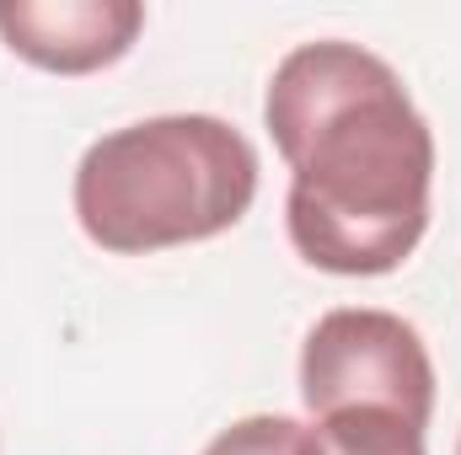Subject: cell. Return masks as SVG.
Masks as SVG:
<instances>
[{
  "label": "cell",
  "mask_w": 461,
  "mask_h": 455,
  "mask_svg": "<svg viewBox=\"0 0 461 455\" xmlns=\"http://www.w3.org/2000/svg\"><path fill=\"white\" fill-rule=\"evenodd\" d=\"M140 27V0H0L5 49L54 76H92L118 65Z\"/></svg>",
  "instance_id": "4"
},
{
  "label": "cell",
  "mask_w": 461,
  "mask_h": 455,
  "mask_svg": "<svg viewBox=\"0 0 461 455\" xmlns=\"http://www.w3.org/2000/svg\"><path fill=\"white\" fill-rule=\"evenodd\" d=\"M306 455H424V429L386 407H344L306 424Z\"/></svg>",
  "instance_id": "5"
},
{
  "label": "cell",
  "mask_w": 461,
  "mask_h": 455,
  "mask_svg": "<svg viewBox=\"0 0 461 455\" xmlns=\"http://www.w3.org/2000/svg\"><path fill=\"white\" fill-rule=\"evenodd\" d=\"M456 455H461V445H456Z\"/></svg>",
  "instance_id": "7"
},
{
  "label": "cell",
  "mask_w": 461,
  "mask_h": 455,
  "mask_svg": "<svg viewBox=\"0 0 461 455\" xmlns=\"http://www.w3.org/2000/svg\"><path fill=\"white\" fill-rule=\"evenodd\" d=\"M258 199V150L215 113H161L103 134L76 166V220L118 257L230 230Z\"/></svg>",
  "instance_id": "2"
},
{
  "label": "cell",
  "mask_w": 461,
  "mask_h": 455,
  "mask_svg": "<svg viewBox=\"0 0 461 455\" xmlns=\"http://www.w3.org/2000/svg\"><path fill=\"white\" fill-rule=\"evenodd\" d=\"M301 397L312 418L344 413V407H386L429 429L435 364L413 322L375 306H339L306 333Z\"/></svg>",
  "instance_id": "3"
},
{
  "label": "cell",
  "mask_w": 461,
  "mask_h": 455,
  "mask_svg": "<svg viewBox=\"0 0 461 455\" xmlns=\"http://www.w3.org/2000/svg\"><path fill=\"white\" fill-rule=\"evenodd\" d=\"M204 455H306V424L279 418V413H252L221 429Z\"/></svg>",
  "instance_id": "6"
},
{
  "label": "cell",
  "mask_w": 461,
  "mask_h": 455,
  "mask_svg": "<svg viewBox=\"0 0 461 455\" xmlns=\"http://www.w3.org/2000/svg\"><path fill=\"white\" fill-rule=\"evenodd\" d=\"M263 123L290 166L285 226L295 252L344 279L402 268L429 226L435 134L402 76L344 38L279 59Z\"/></svg>",
  "instance_id": "1"
}]
</instances>
